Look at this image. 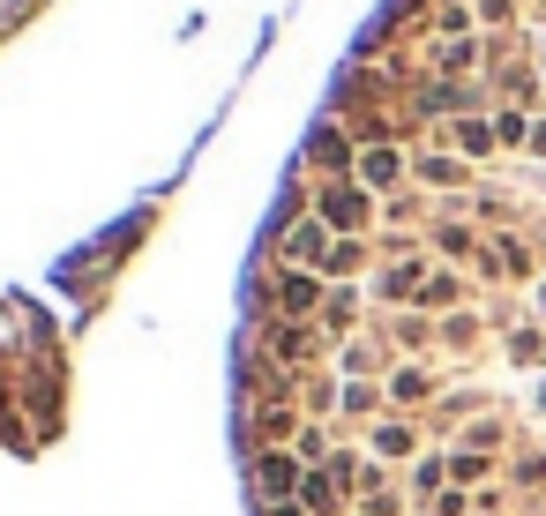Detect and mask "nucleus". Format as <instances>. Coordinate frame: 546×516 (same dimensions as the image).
<instances>
[{"mask_svg":"<svg viewBox=\"0 0 546 516\" xmlns=\"http://www.w3.org/2000/svg\"><path fill=\"white\" fill-rule=\"evenodd\" d=\"M262 487L285 494V487H292V464H285V457H270V464H262Z\"/></svg>","mask_w":546,"mask_h":516,"instance_id":"1","label":"nucleus"}]
</instances>
